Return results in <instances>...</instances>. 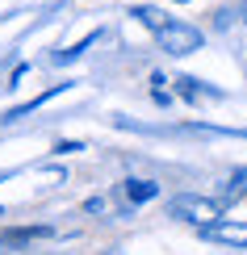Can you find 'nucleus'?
Masks as SVG:
<instances>
[{
	"label": "nucleus",
	"instance_id": "ddd939ff",
	"mask_svg": "<svg viewBox=\"0 0 247 255\" xmlns=\"http://www.w3.org/2000/svg\"><path fill=\"white\" fill-rule=\"evenodd\" d=\"M176 4H189V0H176Z\"/></svg>",
	"mask_w": 247,
	"mask_h": 255
},
{
	"label": "nucleus",
	"instance_id": "9d476101",
	"mask_svg": "<svg viewBox=\"0 0 247 255\" xmlns=\"http://www.w3.org/2000/svg\"><path fill=\"white\" fill-rule=\"evenodd\" d=\"M55 151H59V155H76V151H84V142H59Z\"/></svg>",
	"mask_w": 247,
	"mask_h": 255
},
{
	"label": "nucleus",
	"instance_id": "423d86ee",
	"mask_svg": "<svg viewBox=\"0 0 247 255\" xmlns=\"http://www.w3.org/2000/svg\"><path fill=\"white\" fill-rule=\"evenodd\" d=\"M130 17H134V21H143L151 34H159V29L172 21V17H164V13H159V8H151V4H134V8H130Z\"/></svg>",
	"mask_w": 247,
	"mask_h": 255
},
{
	"label": "nucleus",
	"instance_id": "6e6552de",
	"mask_svg": "<svg viewBox=\"0 0 247 255\" xmlns=\"http://www.w3.org/2000/svg\"><path fill=\"white\" fill-rule=\"evenodd\" d=\"M227 197H231V201H235V197H247V167L231 172V180H227Z\"/></svg>",
	"mask_w": 247,
	"mask_h": 255
},
{
	"label": "nucleus",
	"instance_id": "9b49d317",
	"mask_svg": "<svg viewBox=\"0 0 247 255\" xmlns=\"http://www.w3.org/2000/svg\"><path fill=\"white\" fill-rule=\"evenodd\" d=\"M151 97H155V105H164V109H168V105H172V97H168V92H164V88H155V92H151Z\"/></svg>",
	"mask_w": 247,
	"mask_h": 255
},
{
	"label": "nucleus",
	"instance_id": "f03ea898",
	"mask_svg": "<svg viewBox=\"0 0 247 255\" xmlns=\"http://www.w3.org/2000/svg\"><path fill=\"white\" fill-rule=\"evenodd\" d=\"M155 42H159L164 55H193V50L206 46V34H201L197 25H189V21H168L155 34Z\"/></svg>",
	"mask_w": 247,
	"mask_h": 255
},
{
	"label": "nucleus",
	"instance_id": "f257e3e1",
	"mask_svg": "<svg viewBox=\"0 0 247 255\" xmlns=\"http://www.w3.org/2000/svg\"><path fill=\"white\" fill-rule=\"evenodd\" d=\"M168 214L201 230V226H210V222L222 218V205H218V201H210V197H197V193H180V197H172Z\"/></svg>",
	"mask_w": 247,
	"mask_h": 255
},
{
	"label": "nucleus",
	"instance_id": "39448f33",
	"mask_svg": "<svg viewBox=\"0 0 247 255\" xmlns=\"http://www.w3.org/2000/svg\"><path fill=\"white\" fill-rule=\"evenodd\" d=\"M176 92H180L185 101H201V97H214V101H218V97H222V88H206V84L193 80V76H180V80H176Z\"/></svg>",
	"mask_w": 247,
	"mask_h": 255
},
{
	"label": "nucleus",
	"instance_id": "20e7f679",
	"mask_svg": "<svg viewBox=\"0 0 247 255\" xmlns=\"http://www.w3.org/2000/svg\"><path fill=\"white\" fill-rule=\"evenodd\" d=\"M122 193H126V201H130V205H147V201L159 197V184H155V180H126Z\"/></svg>",
	"mask_w": 247,
	"mask_h": 255
},
{
	"label": "nucleus",
	"instance_id": "f8f14e48",
	"mask_svg": "<svg viewBox=\"0 0 247 255\" xmlns=\"http://www.w3.org/2000/svg\"><path fill=\"white\" fill-rule=\"evenodd\" d=\"M239 13H243V21H247V4H243V8H239Z\"/></svg>",
	"mask_w": 247,
	"mask_h": 255
},
{
	"label": "nucleus",
	"instance_id": "0eeeda50",
	"mask_svg": "<svg viewBox=\"0 0 247 255\" xmlns=\"http://www.w3.org/2000/svg\"><path fill=\"white\" fill-rule=\"evenodd\" d=\"M96 38H101V29H92V34H84V38L76 42V46H67V50H55L50 59H55L59 67H63V63H76V59H80V55H84L88 46H96Z\"/></svg>",
	"mask_w": 247,
	"mask_h": 255
},
{
	"label": "nucleus",
	"instance_id": "7ed1b4c3",
	"mask_svg": "<svg viewBox=\"0 0 247 255\" xmlns=\"http://www.w3.org/2000/svg\"><path fill=\"white\" fill-rule=\"evenodd\" d=\"M201 235L210 243H222V247H235V251H247V222H231V218H218L210 226H201Z\"/></svg>",
	"mask_w": 247,
	"mask_h": 255
},
{
	"label": "nucleus",
	"instance_id": "1a4fd4ad",
	"mask_svg": "<svg viewBox=\"0 0 247 255\" xmlns=\"http://www.w3.org/2000/svg\"><path fill=\"white\" fill-rule=\"evenodd\" d=\"M105 209H109L105 197H88V201H84V214H105Z\"/></svg>",
	"mask_w": 247,
	"mask_h": 255
}]
</instances>
